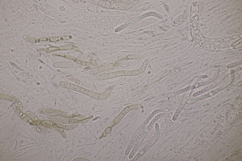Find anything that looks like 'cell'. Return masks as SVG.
Returning <instances> with one entry per match:
<instances>
[{"instance_id": "cell-1", "label": "cell", "mask_w": 242, "mask_h": 161, "mask_svg": "<svg viewBox=\"0 0 242 161\" xmlns=\"http://www.w3.org/2000/svg\"><path fill=\"white\" fill-rule=\"evenodd\" d=\"M144 68L142 66L138 69L134 71L121 70L99 75L95 78L99 80H105L124 76H134L139 75L145 71Z\"/></svg>"}, {"instance_id": "cell-2", "label": "cell", "mask_w": 242, "mask_h": 161, "mask_svg": "<svg viewBox=\"0 0 242 161\" xmlns=\"http://www.w3.org/2000/svg\"><path fill=\"white\" fill-rule=\"evenodd\" d=\"M155 133L153 138L150 142L136 155L134 157V160H138L158 140L160 135V129L159 124L157 123L155 125Z\"/></svg>"}, {"instance_id": "cell-3", "label": "cell", "mask_w": 242, "mask_h": 161, "mask_svg": "<svg viewBox=\"0 0 242 161\" xmlns=\"http://www.w3.org/2000/svg\"><path fill=\"white\" fill-rule=\"evenodd\" d=\"M233 82V81L231 79L223 85L216 88L215 89L208 92L206 94H203L197 97L194 98L189 100L187 103L188 104L193 103L197 102L207 98L216 94L223 89L230 85Z\"/></svg>"}, {"instance_id": "cell-4", "label": "cell", "mask_w": 242, "mask_h": 161, "mask_svg": "<svg viewBox=\"0 0 242 161\" xmlns=\"http://www.w3.org/2000/svg\"><path fill=\"white\" fill-rule=\"evenodd\" d=\"M169 110L168 109L166 108H158L154 110L149 114L137 131L140 134H141L156 115L160 113L167 112Z\"/></svg>"}, {"instance_id": "cell-5", "label": "cell", "mask_w": 242, "mask_h": 161, "mask_svg": "<svg viewBox=\"0 0 242 161\" xmlns=\"http://www.w3.org/2000/svg\"><path fill=\"white\" fill-rule=\"evenodd\" d=\"M229 73V72H226V73H224L217 80L213 83L199 91L194 93L192 95L193 97H196L212 89L221 82L228 75Z\"/></svg>"}, {"instance_id": "cell-6", "label": "cell", "mask_w": 242, "mask_h": 161, "mask_svg": "<svg viewBox=\"0 0 242 161\" xmlns=\"http://www.w3.org/2000/svg\"><path fill=\"white\" fill-rule=\"evenodd\" d=\"M141 107V105L138 104H132L126 106L114 119V123L116 124H118L127 113L132 110L139 109Z\"/></svg>"}, {"instance_id": "cell-7", "label": "cell", "mask_w": 242, "mask_h": 161, "mask_svg": "<svg viewBox=\"0 0 242 161\" xmlns=\"http://www.w3.org/2000/svg\"><path fill=\"white\" fill-rule=\"evenodd\" d=\"M190 91L186 93L182 101L179 106L172 116V119L174 121L177 120L187 102L190 94Z\"/></svg>"}, {"instance_id": "cell-8", "label": "cell", "mask_w": 242, "mask_h": 161, "mask_svg": "<svg viewBox=\"0 0 242 161\" xmlns=\"http://www.w3.org/2000/svg\"><path fill=\"white\" fill-rule=\"evenodd\" d=\"M114 66V65L113 64H109L103 66L93 68L89 72L91 74H95L112 69L113 68Z\"/></svg>"}, {"instance_id": "cell-9", "label": "cell", "mask_w": 242, "mask_h": 161, "mask_svg": "<svg viewBox=\"0 0 242 161\" xmlns=\"http://www.w3.org/2000/svg\"><path fill=\"white\" fill-rule=\"evenodd\" d=\"M112 87H109L103 93L99 94L94 93L92 97L98 99H103L107 97L112 89Z\"/></svg>"}, {"instance_id": "cell-10", "label": "cell", "mask_w": 242, "mask_h": 161, "mask_svg": "<svg viewBox=\"0 0 242 161\" xmlns=\"http://www.w3.org/2000/svg\"><path fill=\"white\" fill-rule=\"evenodd\" d=\"M219 71L220 68H217L216 69L214 74L213 75V76L212 78L206 81H204L200 83H198L197 87H199V86L200 87L202 86H204L213 82V81L215 80L217 77H218Z\"/></svg>"}, {"instance_id": "cell-11", "label": "cell", "mask_w": 242, "mask_h": 161, "mask_svg": "<svg viewBox=\"0 0 242 161\" xmlns=\"http://www.w3.org/2000/svg\"><path fill=\"white\" fill-rule=\"evenodd\" d=\"M242 60H239L235 62L228 64L226 67L228 69L233 68L241 64Z\"/></svg>"}, {"instance_id": "cell-12", "label": "cell", "mask_w": 242, "mask_h": 161, "mask_svg": "<svg viewBox=\"0 0 242 161\" xmlns=\"http://www.w3.org/2000/svg\"><path fill=\"white\" fill-rule=\"evenodd\" d=\"M81 87L75 85L71 84L69 89L74 90L80 92Z\"/></svg>"}, {"instance_id": "cell-13", "label": "cell", "mask_w": 242, "mask_h": 161, "mask_svg": "<svg viewBox=\"0 0 242 161\" xmlns=\"http://www.w3.org/2000/svg\"><path fill=\"white\" fill-rule=\"evenodd\" d=\"M81 63L79 61H78L75 62H72V68L76 67H79L81 66Z\"/></svg>"}, {"instance_id": "cell-14", "label": "cell", "mask_w": 242, "mask_h": 161, "mask_svg": "<svg viewBox=\"0 0 242 161\" xmlns=\"http://www.w3.org/2000/svg\"><path fill=\"white\" fill-rule=\"evenodd\" d=\"M61 62H58L54 63L53 64V66L56 68H61Z\"/></svg>"}, {"instance_id": "cell-15", "label": "cell", "mask_w": 242, "mask_h": 161, "mask_svg": "<svg viewBox=\"0 0 242 161\" xmlns=\"http://www.w3.org/2000/svg\"><path fill=\"white\" fill-rule=\"evenodd\" d=\"M88 90L83 88L81 87L80 92L87 94L88 92Z\"/></svg>"}, {"instance_id": "cell-16", "label": "cell", "mask_w": 242, "mask_h": 161, "mask_svg": "<svg viewBox=\"0 0 242 161\" xmlns=\"http://www.w3.org/2000/svg\"><path fill=\"white\" fill-rule=\"evenodd\" d=\"M67 62H61V68H67Z\"/></svg>"}, {"instance_id": "cell-17", "label": "cell", "mask_w": 242, "mask_h": 161, "mask_svg": "<svg viewBox=\"0 0 242 161\" xmlns=\"http://www.w3.org/2000/svg\"><path fill=\"white\" fill-rule=\"evenodd\" d=\"M67 83H68L65 82L61 81L60 82V84L62 86L66 88Z\"/></svg>"}, {"instance_id": "cell-18", "label": "cell", "mask_w": 242, "mask_h": 161, "mask_svg": "<svg viewBox=\"0 0 242 161\" xmlns=\"http://www.w3.org/2000/svg\"><path fill=\"white\" fill-rule=\"evenodd\" d=\"M72 68V62H68L67 63V68Z\"/></svg>"}]
</instances>
